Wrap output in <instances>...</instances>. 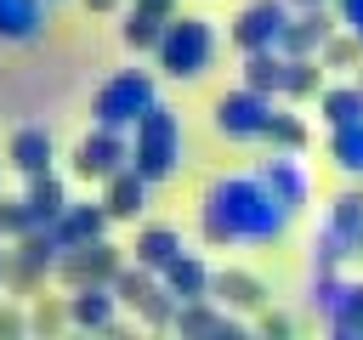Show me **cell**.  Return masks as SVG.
Listing matches in <instances>:
<instances>
[{
  "label": "cell",
  "instance_id": "cell-1",
  "mask_svg": "<svg viewBox=\"0 0 363 340\" xmlns=\"http://www.w3.org/2000/svg\"><path fill=\"white\" fill-rule=\"evenodd\" d=\"M289 204L261 181V176H216L204 187L199 232L210 244H278L289 227Z\"/></svg>",
  "mask_w": 363,
  "mask_h": 340
},
{
  "label": "cell",
  "instance_id": "cell-2",
  "mask_svg": "<svg viewBox=\"0 0 363 340\" xmlns=\"http://www.w3.org/2000/svg\"><path fill=\"white\" fill-rule=\"evenodd\" d=\"M130 130H136V142H130V164H136L147 181H170L176 164H182V119H176V108L153 102Z\"/></svg>",
  "mask_w": 363,
  "mask_h": 340
},
{
  "label": "cell",
  "instance_id": "cell-3",
  "mask_svg": "<svg viewBox=\"0 0 363 340\" xmlns=\"http://www.w3.org/2000/svg\"><path fill=\"white\" fill-rule=\"evenodd\" d=\"M153 57H159V68L170 79H199L210 68V57H216V28L204 17H170L159 45H153Z\"/></svg>",
  "mask_w": 363,
  "mask_h": 340
},
{
  "label": "cell",
  "instance_id": "cell-4",
  "mask_svg": "<svg viewBox=\"0 0 363 340\" xmlns=\"http://www.w3.org/2000/svg\"><path fill=\"white\" fill-rule=\"evenodd\" d=\"M159 102V85H153V74H142V68H119L102 91H96V102H91V113H96V125H119V130H130L147 108Z\"/></svg>",
  "mask_w": 363,
  "mask_h": 340
},
{
  "label": "cell",
  "instance_id": "cell-5",
  "mask_svg": "<svg viewBox=\"0 0 363 340\" xmlns=\"http://www.w3.org/2000/svg\"><path fill=\"white\" fill-rule=\"evenodd\" d=\"M130 164V142L119 125H91L79 142H74V176L79 181H108L113 170Z\"/></svg>",
  "mask_w": 363,
  "mask_h": 340
},
{
  "label": "cell",
  "instance_id": "cell-6",
  "mask_svg": "<svg viewBox=\"0 0 363 340\" xmlns=\"http://www.w3.org/2000/svg\"><path fill=\"white\" fill-rule=\"evenodd\" d=\"M125 261H119V249L108 244V238H91V244H68L62 255H57V283L62 289H85V283H113V272H119Z\"/></svg>",
  "mask_w": 363,
  "mask_h": 340
},
{
  "label": "cell",
  "instance_id": "cell-7",
  "mask_svg": "<svg viewBox=\"0 0 363 340\" xmlns=\"http://www.w3.org/2000/svg\"><path fill=\"white\" fill-rule=\"evenodd\" d=\"M267 119H272V96L255 91V85H238V91H227L216 102V130L227 142H255L267 130Z\"/></svg>",
  "mask_w": 363,
  "mask_h": 340
},
{
  "label": "cell",
  "instance_id": "cell-8",
  "mask_svg": "<svg viewBox=\"0 0 363 340\" xmlns=\"http://www.w3.org/2000/svg\"><path fill=\"white\" fill-rule=\"evenodd\" d=\"M284 23H289V0H250L233 17V45L238 51H267V45H278Z\"/></svg>",
  "mask_w": 363,
  "mask_h": 340
},
{
  "label": "cell",
  "instance_id": "cell-9",
  "mask_svg": "<svg viewBox=\"0 0 363 340\" xmlns=\"http://www.w3.org/2000/svg\"><path fill=\"white\" fill-rule=\"evenodd\" d=\"M329 34H335V17H329L323 6H301V11L284 23V34H278V51H284V57H318Z\"/></svg>",
  "mask_w": 363,
  "mask_h": 340
},
{
  "label": "cell",
  "instance_id": "cell-10",
  "mask_svg": "<svg viewBox=\"0 0 363 340\" xmlns=\"http://www.w3.org/2000/svg\"><path fill=\"white\" fill-rule=\"evenodd\" d=\"M147 176L136 170V164H125V170H113L108 181H102V204H108V215L113 221H136L142 210H147Z\"/></svg>",
  "mask_w": 363,
  "mask_h": 340
},
{
  "label": "cell",
  "instance_id": "cell-11",
  "mask_svg": "<svg viewBox=\"0 0 363 340\" xmlns=\"http://www.w3.org/2000/svg\"><path fill=\"white\" fill-rule=\"evenodd\" d=\"M119 295L113 283H85V289H68V317L74 329H119Z\"/></svg>",
  "mask_w": 363,
  "mask_h": 340
},
{
  "label": "cell",
  "instance_id": "cell-12",
  "mask_svg": "<svg viewBox=\"0 0 363 340\" xmlns=\"http://www.w3.org/2000/svg\"><path fill=\"white\" fill-rule=\"evenodd\" d=\"M6 159H11V170H23V176H40V170H51V159H57V142H51V130H45V125H23V130H11V142H6Z\"/></svg>",
  "mask_w": 363,
  "mask_h": 340
},
{
  "label": "cell",
  "instance_id": "cell-13",
  "mask_svg": "<svg viewBox=\"0 0 363 340\" xmlns=\"http://www.w3.org/2000/svg\"><path fill=\"white\" fill-rule=\"evenodd\" d=\"M255 176H261V181H267L289 210H301V204H306V193H312V176H306V164H301L295 153H272Z\"/></svg>",
  "mask_w": 363,
  "mask_h": 340
},
{
  "label": "cell",
  "instance_id": "cell-14",
  "mask_svg": "<svg viewBox=\"0 0 363 340\" xmlns=\"http://www.w3.org/2000/svg\"><path fill=\"white\" fill-rule=\"evenodd\" d=\"M51 0H0V45H34L45 34Z\"/></svg>",
  "mask_w": 363,
  "mask_h": 340
},
{
  "label": "cell",
  "instance_id": "cell-15",
  "mask_svg": "<svg viewBox=\"0 0 363 340\" xmlns=\"http://www.w3.org/2000/svg\"><path fill=\"white\" fill-rule=\"evenodd\" d=\"M108 204H68L51 227H57V238H62V249L68 244H91V238H108Z\"/></svg>",
  "mask_w": 363,
  "mask_h": 340
},
{
  "label": "cell",
  "instance_id": "cell-16",
  "mask_svg": "<svg viewBox=\"0 0 363 340\" xmlns=\"http://www.w3.org/2000/svg\"><path fill=\"white\" fill-rule=\"evenodd\" d=\"M159 278H164V289H170L176 300H204V295H210V278H216V272H210V266H204L199 255H187V249H182V255H176V261H170V266H164Z\"/></svg>",
  "mask_w": 363,
  "mask_h": 340
},
{
  "label": "cell",
  "instance_id": "cell-17",
  "mask_svg": "<svg viewBox=\"0 0 363 340\" xmlns=\"http://www.w3.org/2000/svg\"><path fill=\"white\" fill-rule=\"evenodd\" d=\"M210 295H216V300H227V306H244V312L267 306V283H261L255 272H238V266L216 272V278H210Z\"/></svg>",
  "mask_w": 363,
  "mask_h": 340
},
{
  "label": "cell",
  "instance_id": "cell-18",
  "mask_svg": "<svg viewBox=\"0 0 363 340\" xmlns=\"http://www.w3.org/2000/svg\"><path fill=\"white\" fill-rule=\"evenodd\" d=\"M284 68H289V57H284L278 45L244 51V85H255V91H267V96H284Z\"/></svg>",
  "mask_w": 363,
  "mask_h": 340
},
{
  "label": "cell",
  "instance_id": "cell-19",
  "mask_svg": "<svg viewBox=\"0 0 363 340\" xmlns=\"http://www.w3.org/2000/svg\"><path fill=\"white\" fill-rule=\"evenodd\" d=\"M23 198H28V210H34L40 221H57V215L68 210V187H62V176H57V170H40V176H28Z\"/></svg>",
  "mask_w": 363,
  "mask_h": 340
},
{
  "label": "cell",
  "instance_id": "cell-20",
  "mask_svg": "<svg viewBox=\"0 0 363 340\" xmlns=\"http://www.w3.org/2000/svg\"><path fill=\"white\" fill-rule=\"evenodd\" d=\"M130 249H136V261H142V266L164 272V266H170V261L182 255V232H176V227H142Z\"/></svg>",
  "mask_w": 363,
  "mask_h": 340
},
{
  "label": "cell",
  "instance_id": "cell-21",
  "mask_svg": "<svg viewBox=\"0 0 363 340\" xmlns=\"http://www.w3.org/2000/svg\"><path fill=\"white\" fill-rule=\"evenodd\" d=\"M318 108H323L329 125H357L363 119V85H323Z\"/></svg>",
  "mask_w": 363,
  "mask_h": 340
},
{
  "label": "cell",
  "instance_id": "cell-22",
  "mask_svg": "<svg viewBox=\"0 0 363 340\" xmlns=\"http://www.w3.org/2000/svg\"><path fill=\"white\" fill-rule=\"evenodd\" d=\"M164 23H170V17H153V11H142V6H130L125 23H119V40H125L130 51H153L159 34H164Z\"/></svg>",
  "mask_w": 363,
  "mask_h": 340
},
{
  "label": "cell",
  "instance_id": "cell-23",
  "mask_svg": "<svg viewBox=\"0 0 363 340\" xmlns=\"http://www.w3.org/2000/svg\"><path fill=\"white\" fill-rule=\"evenodd\" d=\"M45 278H51L45 266H34V261H23V255L11 249V261H6V283H0V289H6L11 300H34V295L45 289Z\"/></svg>",
  "mask_w": 363,
  "mask_h": 340
},
{
  "label": "cell",
  "instance_id": "cell-24",
  "mask_svg": "<svg viewBox=\"0 0 363 340\" xmlns=\"http://www.w3.org/2000/svg\"><path fill=\"white\" fill-rule=\"evenodd\" d=\"M28 329L34 334H62V329H74V317H68V295H34V306H28Z\"/></svg>",
  "mask_w": 363,
  "mask_h": 340
},
{
  "label": "cell",
  "instance_id": "cell-25",
  "mask_svg": "<svg viewBox=\"0 0 363 340\" xmlns=\"http://www.w3.org/2000/svg\"><path fill=\"white\" fill-rule=\"evenodd\" d=\"M318 91H323V62H318V57H289V68H284V96L306 102V96H318Z\"/></svg>",
  "mask_w": 363,
  "mask_h": 340
},
{
  "label": "cell",
  "instance_id": "cell-26",
  "mask_svg": "<svg viewBox=\"0 0 363 340\" xmlns=\"http://www.w3.org/2000/svg\"><path fill=\"white\" fill-rule=\"evenodd\" d=\"M176 329H182V334H216V329H227V334H233V317H221V312L210 306V295H204V300H182Z\"/></svg>",
  "mask_w": 363,
  "mask_h": 340
},
{
  "label": "cell",
  "instance_id": "cell-27",
  "mask_svg": "<svg viewBox=\"0 0 363 340\" xmlns=\"http://www.w3.org/2000/svg\"><path fill=\"white\" fill-rule=\"evenodd\" d=\"M329 153H335V164H340L346 176H363V119H357V125H335Z\"/></svg>",
  "mask_w": 363,
  "mask_h": 340
},
{
  "label": "cell",
  "instance_id": "cell-28",
  "mask_svg": "<svg viewBox=\"0 0 363 340\" xmlns=\"http://www.w3.org/2000/svg\"><path fill=\"white\" fill-rule=\"evenodd\" d=\"M153 289H159V283H153V266H142V261L113 272V295H119V306H142Z\"/></svg>",
  "mask_w": 363,
  "mask_h": 340
},
{
  "label": "cell",
  "instance_id": "cell-29",
  "mask_svg": "<svg viewBox=\"0 0 363 340\" xmlns=\"http://www.w3.org/2000/svg\"><path fill=\"white\" fill-rule=\"evenodd\" d=\"M261 136H267V142H272L278 153H301V147H306V125H301L295 113H272Z\"/></svg>",
  "mask_w": 363,
  "mask_h": 340
},
{
  "label": "cell",
  "instance_id": "cell-30",
  "mask_svg": "<svg viewBox=\"0 0 363 340\" xmlns=\"http://www.w3.org/2000/svg\"><path fill=\"white\" fill-rule=\"evenodd\" d=\"M318 62H323V68H357V62H363V40H357L352 28H346V34H329L323 51H318Z\"/></svg>",
  "mask_w": 363,
  "mask_h": 340
},
{
  "label": "cell",
  "instance_id": "cell-31",
  "mask_svg": "<svg viewBox=\"0 0 363 340\" xmlns=\"http://www.w3.org/2000/svg\"><path fill=\"white\" fill-rule=\"evenodd\" d=\"M28 227H40V215L28 210V198H6L0 193V238H23Z\"/></svg>",
  "mask_w": 363,
  "mask_h": 340
},
{
  "label": "cell",
  "instance_id": "cell-32",
  "mask_svg": "<svg viewBox=\"0 0 363 340\" xmlns=\"http://www.w3.org/2000/svg\"><path fill=\"white\" fill-rule=\"evenodd\" d=\"M0 334H6V340H11V334H28V312L11 306V300H0Z\"/></svg>",
  "mask_w": 363,
  "mask_h": 340
},
{
  "label": "cell",
  "instance_id": "cell-33",
  "mask_svg": "<svg viewBox=\"0 0 363 340\" xmlns=\"http://www.w3.org/2000/svg\"><path fill=\"white\" fill-rule=\"evenodd\" d=\"M335 6H340V23H346V28L363 40V0H335Z\"/></svg>",
  "mask_w": 363,
  "mask_h": 340
},
{
  "label": "cell",
  "instance_id": "cell-34",
  "mask_svg": "<svg viewBox=\"0 0 363 340\" xmlns=\"http://www.w3.org/2000/svg\"><path fill=\"white\" fill-rule=\"evenodd\" d=\"M261 329H267V334H289V317H284V312H267Z\"/></svg>",
  "mask_w": 363,
  "mask_h": 340
},
{
  "label": "cell",
  "instance_id": "cell-35",
  "mask_svg": "<svg viewBox=\"0 0 363 340\" xmlns=\"http://www.w3.org/2000/svg\"><path fill=\"white\" fill-rule=\"evenodd\" d=\"M142 11H153V17H176V0H136Z\"/></svg>",
  "mask_w": 363,
  "mask_h": 340
},
{
  "label": "cell",
  "instance_id": "cell-36",
  "mask_svg": "<svg viewBox=\"0 0 363 340\" xmlns=\"http://www.w3.org/2000/svg\"><path fill=\"white\" fill-rule=\"evenodd\" d=\"M85 11H119V0H85Z\"/></svg>",
  "mask_w": 363,
  "mask_h": 340
},
{
  "label": "cell",
  "instance_id": "cell-37",
  "mask_svg": "<svg viewBox=\"0 0 363 340\" xmlns=\"http://www.w3.org/2000/svg\"><path fill=\"white\" fill-rule=\"evenodd\" d=\"M6 261H11V249H0V283H6Z\"/></svg>",
  "mask_w": 363,
  "mask_h": 340
},
{
  "label": "cell",
  "instance_id": "cell-38",
  "mask_svg": "<svg viewBox=\"0 0 363 340\" xmlns=\"http://www.w3.org/2000/svg\"><path fill=\"white\" fill-rule=\"evenodd\" d=\"M289 6H323V0H289Z\"/></svg>",
  "mask_w": 363,
  "mask_h": 340
},
{
  "label": "cell",
  "instance_id": "cell-39",
  "mask_svg": "<svg viewBox=\"0 0 363 340\" xmlns=\"http://www.w3.org/2000/svg\"><path fill=\"white\" fill-rule=\"evenodd\" d=\"M6 164H11V159H0V170H6Z\"/></svg>",
  "mask_w": 363,
  "mask_h": 340
},
{
  "label": "cell",
  "instance_id": "cell-40",
  "mask_svg": "<svg viewBox=\"0 0 363 340\" xmlns=\"http://www.w3.org/2000/svg\"><path fill=\"white\" fill-rule=\"evenodd\" d=\"M357 85H363V79H357Z\"/></svg>",
  "mask_w": 363,
  "mask_h": 340
},
{
  "label": "cell",
  "instance_id": "cell-41",
  "mask_svg": "<svg viewBox=\"0 0 363 340\" xmlns=\"http://www.w3.org/2000/svg\"><path fill=\"white\" fill-rule=\"evenodd\" d=\"M357 249H363V244H357Z\"/></svg>",
  "mask_w": 363,
  "mask_h": 340
},
{
  "label": "cell",
  "instance_id": "cell-42",
  "mask_svg": "<svg viewBox=\"0 0 363 340\" xmlns=\"http://www.w3.org/2000/svg\"><path fill=\"white\" fill-rule=\"evenodd\" d=\"M51 6H57V0H51Z\"/></svg>",
  "mask_w": 363,
  "mask_h": 340
}]
</instances>
